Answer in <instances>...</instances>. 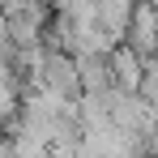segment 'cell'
Returning a JSON list of instances; mask_svg holds the SVG:
<instances>
[{
    "label": "cell",
    "mask_w": 158,
    "mask_h": 158,
    "mask_svg": "<svg viewBox=\"0 0 158 158\" xmlns=\"http://www.w3.org/2000/svg\"><path fill=\"white\" fill-rule=\"evenodd\" d=\"M137 94H141L150 107H158V56L145 60V77H141V90H137Z\"/></svg>",
    "instance_id": "cell-5"
},
{
    "label": "cell",
    "mask_w": 158,
    "mask_h": 158,
    "mask_svg": "<svg viewBox=\"0 0 158 158\" xmlns=\"http://www.w3.org/2000/svg\"><path fill=\"white\" fill-rule=\"evenodd\" d=\"M43 85L56 90L60 98H69V103H77L81 98V77H77V60L64 52H52L47 47V60H43Z\"/></svg>",
    "instance_id": "cell-1"
},
{
    "label": "cell",
    "mask_w": 158,
    "mask_h": 158,
    "mask_svg": "<svg viewBox=\"0 0 158 158\" xmlns=\"http://www.w3.org/2000/svg\"><path fill=\"white\" fill-rule=\"evenodd\" d=\"M124 47L141 56V60H150L158 56V9L150 0H137V9H132V22H128V39H124Z\"/></svg>",
    "instance_id": "cell-2"
},
{
    "label": "cell",
    "mask_w": 158,
    "mask_h": 158,
    "mask_svg": "<svg viewBox=\"0 0 158 158\" xmlns=\"http://www.w3.org/2000/svg\"><path fill=\"white\" fill-rule=\"evenodd\" d=\"M107 69H111V85L120 90V94H137L141 90V77H145V60L132 52V47H115V52L107 56Z\"/></svg>",
    "instance_id": "cell-3"
},
{
    "label": "cell",
    "mask_w": 158,
    "mask_h": 158,
    "mask_svg": "<svg viewBox=\"0 0 158 158\" xmlns=\"http://www.w3.org/2000/svg\"><path fill=\"white\" fill-rule=\"evenodd\" d=\"M94 9H98V26H103L115 43H124V39H128V22H132L137 0H94Z\"/></svg>",
    "instance_id": "cell-4"
}]
</instances>
